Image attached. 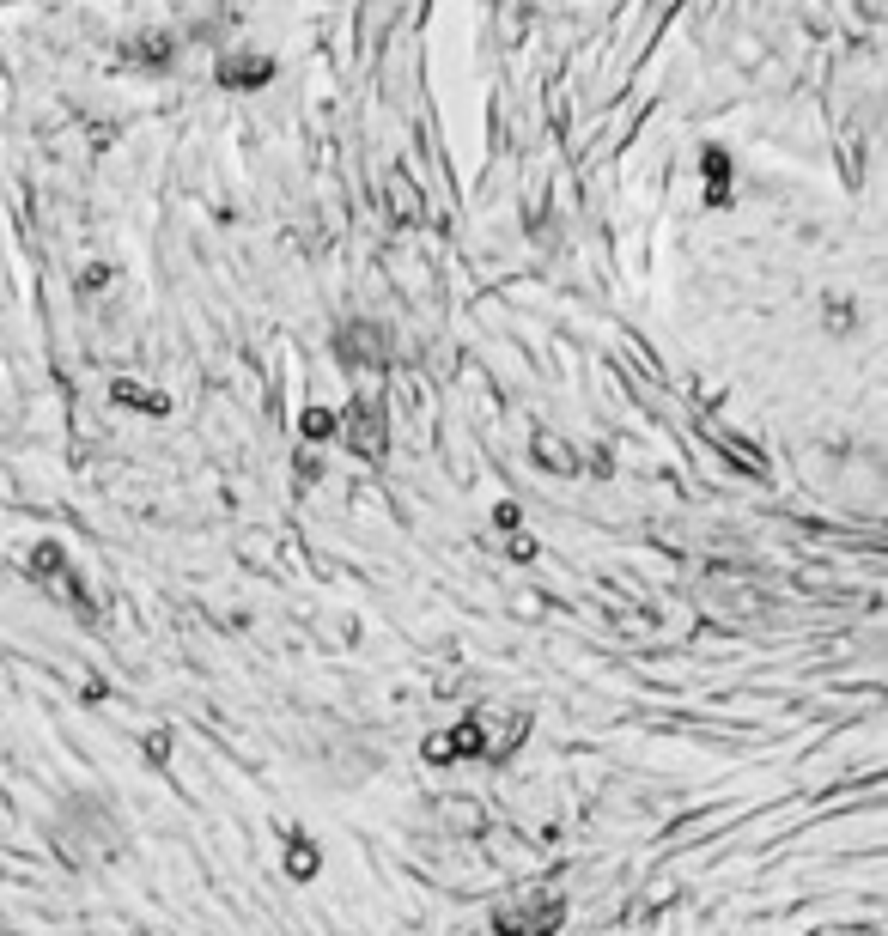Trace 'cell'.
<instances>
[{"label": "cell", "instance_id": "cell-3", "mask_svg": "<svg viewBox=\"0 0 888 936\" xmlns=\"http://www.w3.org/2000/svg\"><path fill=\"white\" fill-rule=\"evenodd\" d=\"M444 827H457V833H481L487 827V809L475 797H451L444 803Z\"/></svg>", "mask_w": 888, "mask_h": 936}, {"label": "cell", "instance_id": "cell-2", "mask_svg": "<svg viewBox=\"0 0 888 936\" xmlns=\"http://www.w3.org/2000/svg\"><path fill=\"white\" fill-rule=\"evenodd\" d=\"M280 870H286V882H317V876H323V845H317L311 833H299V827H286V857H280Z\"/></svg>", "mask_w": 888, "mask_h": 936}, {"label": "cell", "instance_id": "cell-4", "mask_svg": "<svg viewBox=\"0 0 888 936\" xmlns=\"http://www.w3.org/2000/svg\"><path fill=\"white\" fill-rule=\"evenodd\" d=\"M110 396H116V402H128V408H140V414H165V396H159V389H140V383H116Z\"/></svg>", "mask_w": 888, "mask_h": 936}, {"label": "cell", "instance_id": "cell-6", "mask_svg": "<svg viewBox=\"0 0 888 936\" xmlns=\"http://www.w3.org/2000/svg\"><path fill=\"white\" fill-rule=\"evenodd\" d=\"M140 754H146V766H159V772H165V760H171V730H146Z\"/></svg>", "mask_w": 888, "mask_h": 936}, {"label": "cell", "instance_id": "cell-7", "mask_svg": "<svg viewBox=\"0 0 888 936\" xmlns=\"http://www.w3.org/2000/svg\"><path fill=\"white\" fill-rule=\"evenodd\" d=\"M329 432H335V414L311 408V414H305V438H329Z\"/></svg>", "mask_w": 888, "mask_h": 936}, {"label": "cell", "instance_id": "cell-5", "mask_svg": "<svg viewBox=\"0 0 888 936\" xmlns=\"http://www.w3.org/2000/svg\"><path fill=\"white\" fill-rule=\"evenodd\" d=\"M55 572H67L61 541H37V554H31V578H55Z\"/></svg>", "mask_w": 888, "mask_h": 936}, {"label": "cell", "instance_id": "cell-1", "mask_svg": "<svg viewBox=\"0 0 888 936\" xmlns=\"http://www.w3.org/2000/svg\"><path fill=\"white\" fill-rule=\"evenodd\" d=\"M566 924V894L530 888V894H511L493 906V936H560Z\"/></svg>", "mask_w": 888, "mask_h": 936}]
</instances>
